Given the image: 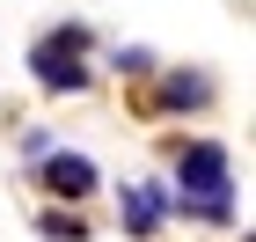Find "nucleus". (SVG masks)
Here are the masks:
<instances>
[{
    "mask_svg": "<svg viewBox=\"0 0 256 242\" xmlns=\"http://www.w3.org/2000/svg\"><path fill=\"white\" fill-rule=\"evenodd\" d=\"M212 103V81L205 74H168L161 81V110H205Z\"/></svg>",
    "mask_w": 256,
    "mask_h": 242,
    "instance_id": "obj_5",
    "label": "nucleus"
},
{
    "mask_svg": "<svg viewBox=\"0 0 256 242\" xmlns=\"http://www.w3.org/2000/svg\"><path fill=\"white\" fill-rule=\"evenodd\" d=\"M80 52H88V30H52V37L30 52V66H37V81L52 88V96H59V88H80V81H88Z\"/></svg>",
    "mask_w": 256,
    "mask_h": 242,
    "instance_id": "obj_2",
    "label": "nucleus"
},
{
    "mask_svg": "<svg viewBox=\"0 0 256 242\" xmlns=\"http://www.w3.org/2000/svg\"><path fill=\"white\" fill-rule=\"evenodd\" d=\"M37 227H44V235H52V242H88V227H80L74 213H44Z\"/></svg>",
    "mask_w": 256,
    "mask_h": 242,
    "instance_id": "obj_6",
    "label": "nucleus"
},
{
    "mask_svg": "<svg viewBox=\"0 0 256 242\" xmlns=\"http://www.w3.org/2000/svg\"><path fill=\"white\" fill-rule=\"evenodd\" d=\"M176 183H183L190 205H227V183H234L227 176V147L220 140H190L176 154Z\"/></svg>",
    "mask_w": 256,
    "mask_h": 242,
    "instance_id": "obj_1",
    "label": "nucleus"
},
{
    "mask_svg": "<svg viewBox=\"0 0 256 242\" xmlns=\"http://www.w3.org/2000/svg\"><path fill=\"white\" fill-rule=\"evenodd\" d=\"M118 213H124V227H132V235H154L161 213H168V191H161V183H124Z\"/></svg>",
    "mask_w": 256,
    "mask_h": 242,
    "instance_id": "obj_4",
    "label": "nucleus"
},
{
    "mask_svg": "<svg viewBox=\"0 0 256 242\" xmlns=\"http://www.w3.org/2000/svg\"><path fill=\"white\" fill-rule=\"evenodd\" d=\"M44 191H52V198H66V205H80L88 191H96V161H88V154H66V147H59V154L44 161Z\"/></svg>",
    "mask_w": 256,
    "mask_h": 242,
    "instance_id": "obj_3",
    "label": "nucleus"
}]
</instances>
